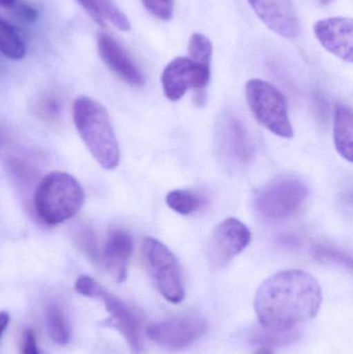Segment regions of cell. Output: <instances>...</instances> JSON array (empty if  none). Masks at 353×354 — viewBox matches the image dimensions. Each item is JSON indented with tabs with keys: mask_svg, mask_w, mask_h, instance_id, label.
Wrapping results in <instances>:
<instances>
[{
	"mask_svg": "<svg viewBox=\"0 0 353 354\" xmlns=\"http://www.w3.org/2000/svg\"><path fill=\"white\" fill-rule=\"evenodd\" d=\"M48 333L53 342L58 345L68 344L70 340V330L64 312L57 305H50L46 313Z\"/></svg>",
	"mask_w": 353,
	"mask_h": 354,
	"instance_id": "20",
	"label": "cell"
},
{
	"mask_svg": "<svg viewBox=\"0 0 353 354\" xmlns=\"http://www.w3.org/2000/svg\"><path fill=\"white\" fill-rule=\"evenodd\" d=\"M75 290L83 297L99 299L105 289L90 277L82 276L77 280Z\"/></svg>",
	"mask_w": 353,
	"mask_h": 354,
	"instance_id": "26",
	"label": "cell"
},
{
	"mask_svg": "<svg viewBox=\"0 0 353 354\" xmlns=\"http://www.w3.org/2000/svg\"><path fill=\"white\" fill-rule=\"evenodd\" d=\"M316 1L318 2L319 6H330V4H331L332 2L335 1V0H316Z\"/></svg>",
	"mask_w": 353,
	"mask_h": 354,
	"instance_id": "33",
	"label": "cell"
},
{
	"mask_svg": "<svg viewBox=\"0 0 353 354\" xmlns=\"http://www.w3.org/2000/svg\"><path fill=\"white\" fill-rule=\"evenodd\" d=\"M246 97L253 115L261 126L282 138L294 137L287 101L275 85L260 79H252L247 83Z\"/></svg>",
	"mask_w": 353,
	"mask_h": 354,
	"instance_id": "5",
	"label": "cell"
},
{
	"mask_svg": "<svg viewBox=\"0 0 353 354\" xmlns=\"http://www.w3.org/2000/svg\"><path fill=\"white\" fill-rule=\"evenodd\" d=\"M308 185L292 176L277 177L255 192L253 208L271 222H280L296 216L308 199Z\"/></svg>",
	"mask_w": 353,
	"mask_h": 354,
	"instance_id": "4",
	"label": "cell"
},
{
	"mask_svg": "<svg viewBox=\"0 0 353 354\" xmlns=\"http://www.w3.org/2000/svg\"><path fill=\"white\" fill-rule=\"evenodd\" d=\"M207 328V320L200 316H180L151 324L147 335L163 348L182 351L204 336Z\"/></svg>",
	"mask_w": 353,
	"mask_h": 354,
	"instance_id": "10",
	"label": "cell"
},
{
	"mask_svg": "<svg viewBox=\"0 0 353 354\" xmlns=\"http://www.w3.org/2000/svg\"><path fill=\"white\" fill-rule=\"evenodd\" d=\"M323 303L318 281L300 270L269 277L257 290L254 307L263 328L289 330L313 319Z\"/></svg>",
	"mask_w": 353,
	"mask_h": 354,
	"instance_id": "1",
	"label": "cell"
},
{
	"mask_svg": "<svg viewBox=\"0 0 353 354\" xmlns=\"http://www.w3.org/2000/svg\"><path fill=\"white\" fill-rule=\"evenodd\" d=\"M35 113L44 122H54L61 113V102L54 95H46L39 97L35 104Z\"/></svg>",
	"mask_w": 353,
	"mask_h": 354,
	"instance_id": "23",
	"label": "cell"
},
{
	"mask_svg": "<svg viewBox=\"0 0 353 354\" xmlns=\"http://www.w3.org/2000/svg\"><path fill=\"white\" fill-rule=\"evenodd\" d=\"M300 334L298 328L289 330H271L261 328L253 330L250 336L251 342L259 346L281 347L287 346L300 339Z\"/></svg>",
	"mask_w": 353,
	"mask_h": 354,
	"instance_id": "18",
	"label": "cell"
},
{
	"mask_svg": "<svg viewBox=\"0 0 353 354\" xmlns=\"http://www.w3.org/2000/svg\"><path fill=\"white\" fill-rule=\"evenodd\" d=\"M22 354H39L35 334L31 330H25L23 333Z\"/></svg>",
	"mask_w": 353,
	"mask_h": 354,
	"instance_id": "28",
	"label": "cell"
},
{
	"mask_svg": "<svg viewBox=\"0 0 353 354\" xmlns=\"http://www.w3.org/2000/svg\"><path fill=\"white\" fill-rule=\"evenodd\" d=\"M0 143H1V137H0Z\"/></svg>",
	"mask_w": 353,
	"mask_h": 354,
	"instance_id": "34",
	"label": "cell"
},
{
	"mask_svg": "<svg viewBox=\"0 0 353 354\" xmlns=\"http://www.w3.org/2000/svg\"><path fill=\"white\" fill-rule=\"evenodd\" d=\"M143 258L155 288L170 303L184 299V280L178 258L158 239L147 237L143 243Z\"/></svg>",
	"mask_w": 353,
	"mask_h": 354,
	"instance_id": "7",
	"label": "cell"
},
{
	"mask_svg": "<svg viewBox=\"0 0 353 354\" xmlns=\"http://www.w3.org/2000/svg\"><path fill=\"white\" fill-rule=\"evenodd\" d=\"M81 6H83L87 14L93 19V21L97 23L99 25L104 26L105 21L102 18L101 14H99V10H97V6H95L93 0H77Z\"/></svg>",
	"mask_w": 353,
	"mask_h": 354,
	"instance_id": "29",
	"label": "cell"
},
{
	"mask_svg": "<svg viewBox=\"0 0 353 354\" xmlns=\"http://www.w3.org/2000/svg\"><path fill=\"white\" fill-rule=\"evenodd\" d=\"M316 257L318 258L319 261L332 262V263L341 264L352 268V259L343 252L331 249H319L316 252Z\"/></svg>",
	"mask_w": 353,
	"mask_h": 354,
	"instance_id": "27",
	"label": "cell"
},
{
	"mask_svg": "<svg viewBox=\"0 0 353 354\" xmlns=\"http://www.w3.org/2000/svg\"><path fill=\"white\" fill-rule=\"evenodd\" d=\"M0 52L10 59H22L26 48L16 29L0 17Z\"/></svg>",
	"mask_w": 353,
	"mask_h": 354,
	"instance_id": "19",
	"label": "cell"
},
{
	"mask_svg": "<svg viewBox=\"0 0 353 354\" xmlns=\"http://www.w3.org/2000/svg\"><path fill=\"white\" fill-rule=\"evenodd\" d=\"M76 241L81 250L84 251L93 262H101V252H99L97 235L93 230H91L89 227L81 228L76 233Z\"/></svg>",
	"mask_w": 353,
	"mask_h": 354,
	"instance_id": "24",
	"label": "cell"
},
{
	"mask_svg": "<svg viewBox=\"0 0 353 354\" xmlns=\"http://www.w3.org/2000/svg\"><path fill=\"white\" fill-rule=\"evenodd\" d=\"M251 231L236 218H227L211 233L207 249V261L213 270L229 264L251 243Z\"/></svg>",
	"mask_w": 353,
	"mask_h": 354,
	"instance_id": "8",
	"label": "cell"
},
{
	"mask_svg": "<svg viewBox=\"0 0 353 354\" xmlns=\"http://www.w3.org/2000/svg\"><path fill=\"white\" fill-rule=\"evenodd\" d=\"M215 145L220 161L231 171L246 169L254 160L255 145L250 132L230 112H224L218 120Z\"/></svg>",
	"mask_w": 353,
	"mask_h": 354,
	"instance_id": "6",
	"label": "cell"
},
{
	"mask_svg": "<svg viewBox=\"0 0 353 354\" xmlns=\"http://www.w3.org/2000/svg\"><path fill=\"white\" fill-rule=\"evenodd\" d=\"M84 199V191L74 176L66 172H51L37 185L35 212L46 224L54 226L76 216Z\"/></svg>",
	"mask_w": 353,
	"mask_h": 354,
	"instance_id": "3",
	"label": "cell"
},
{
	"mask_svg": "<svg viewBox=\"0 0 353 354\" xmlns=\"http://www.w3.org/2000/svg\"><path fill=\"white\" fill-rule=\"evenodd\" d=\"M211 81V66L199 64L190 57H176L164 68L162 87L166 97L176 102L191 89L202 91Z\"/></svg>",
	"mask_w": 353,
	"mask_h": 354,
	"instance_id": "9",
	"label": "cell"
},
{
	"mask_svg": "<svg viewBox=\"0 0 353 354\" xmlns=\"http://www.w3.org/2000/svg\"><path fill=\"white\" fill-rule=\"evenodd\" d=\"M166 203L178 214L190 216L202 210L207 200L201 194L190 189H174L166 196Z\"/></svg>",
	"mask_w": 353,
	"mask_h": 354,
	"instance_id": "17",
	"label": "cell"
},
{
	"mask_svg": "<svg viewBox=\"0 0 353 354\" xmlns=\"http://www.w3.org/2000/svg\"><path fill=\"white\" fill-rule=\"evenodd\" d=\"M258 18L271 30L286 39L300 35L298 15L290 0H247Z\"/></svg>",
	"mask_w": 353,
	"mask_h": 354,
	"instance_id": "12",
	"label": "cell"
},
{
	"mask_svg": "<svg viewBox=\"0 0 353 354\" xmlns=\"http://www.w3.org/2000/svg\"><path fill=\"white\" fill-rule=\"evenodd\" d=\"M333 138L338 153L346 161L353 160V114L346 104L339 103L334 110Z\"/></svg>",
	"mask_w": 353,
	"mask_h": 354,
	"instance_id": "16",
	"label": "cell"
},
{
	"mask_svg": "<svg viewBox=\"0 0 353 354\" xmlns=\"http://www.w3.org/2000/svg\"><path fill=\"white\" fill-rule=\"evenodd\" d=\"M75 126L95 161L106 170L120 164L117 139L107 110L88 97H80L73 105Z\"/></svg>",
	"mask_w": 353,
	"mask_h": 354,
	"instance_id": "2",
	"label": "cell"
},
{
	"mask_svg": "<svg viewBox=\"0 0 353 354\" xmlns=\"http://www.w3.org/2000/svg\"><path fill=\"white\" fill-rule=\"evenodd\" d=\"M16 0H0V6L3 8H12L15 4Z\"/></svg>",
	"mask_w": 353,
	"mask_h": 354,
	"instance_id": "32",
	"label": "cell"
},
{
	"mask_svg": "<svg viewBox=\"0 0 353 354\" xmlns=\"http://www.w3.org/2000/svg\"><path fill=\"white\" fill-rule=\"evenodd\" d=\"M149 14L162 21H169L173 17L174 0H141Z\"/></svg>",
	"mask_w": 353,
	"mask_h": 354,
	"instance_id": "25",
	"label": "cell"
},
{
	"mask_svg": "<svg viewBox=\"0 0 353 354\" xmlns=\"http://www.w3.org/2000/svg\"><path fill=\"white\" fill-rule=\"evenodd\" d=\"M97 43L102 60L114 74L132 86L144 85V75L120 41L108 33L99 32Z\"/></svg>",
	"mask_w": 353,
	"mask_h": 354,
	"instance_id": "13",
	"label": "cell"
},
{
	"mask_svg": "<svg viewBox=\"0 0 353 354\" xmlns=\"http://www.w3.org/2000/svg\"><path fill=\"white\" fill-rule=\"evenodd\" d=\"M254 354H274V351L273 348H269V347L259 346L255 351Z\"/></svg>",
	"mask_w": 353,
	"mask_h": 354,
	"instance_id": "31",
	"label": "cell"
},
{
	"mask_svg": "<svg viewBox=\"0 0 353 354\" xmlns=\"http://www.w3.org/2000/svg\"><path fill=\"white\" fill-rule=\"evenodd\" d=\"M188 51L190 58L199 64L211 66L213 57V45L207 35L195 32L191 35L188 44Z\"/></svg>",
	"mask_w": 353,
	"mask_h": 354,
	"instance_id": "22",
	"label": "cell"
},
{
	"mask_svg": "<svg viewBox=\"0 0 353 354\" xmlns=\"http://www.w3.org/2000/svg\"><path fill=\"white\" fill-rule=\"evenodd\" d=\"M133 250L134 241L130 233L122 229L110 231L101 253V262L116 282L126 280Z\"/></svg>",
	"mask_w": 353,
	"mask_h": 354,
	"instance_id": "15",
	"label": "cell"
},
{
	"mask_svg": "<svg viewBox=\"0 0 353 354\" xmlns=\"http://www.w3.org/2000/svg\"><path fill=\"white\" fill-rule=\"evenodd\" d=\"M319 43L336 57L346 62L353 59V21L346 17L321 19L314 25Z\"/></svg>",
	"mask_w": 353,
	"mask_h": 354,
	"instance_id": "11",
	"label": "cell"
},
{
	"mask_svg": "<svg viewBox=\"0 0 353 354\" xmlns=\"http://www.w3.org/2000/svg\"><path fill=\"white\" fill-rule=\"evenodd\" d=\"M104 21H109L122 31L131 30V22L126 15L118 8L114 0H93Z\"/></svg>",
	"mask_w": 353,
	"mask_h": 354,
	"instance_id": "21",
	"label": "cell"
},
{
	"mask_svg": "<svg viewBox=\"0 0 353 354\" xmlns=\"http://www.w3.org/2000/svg\"><path fill=\"white\" fill-rule=\"evenodd\" d=\"M10 322V315L6 312H0V340Z\"/></svg>",
	"mask_w": 353,
	"mask_h": 354,
	"instance_id": "30",
	"label": "cell"
},
{
	"mask_svg": "<svg viewBox=\"0 0 353 354\" xmlns=\"http://www.w3.org/2000/svg\"><path fill=\"white\" fill-rule=\"evenodd\" d=\"M99 299L105 304L106 311L110 314L106 324L115 328L124 337L133 353L142 351L140 322L132 309L115 295L104 290Z\"/></svg>",
	"mask_w": 353,
	"mask_h": 354,
	"instance_id": "14",
	"label": "cell"
}]
</instances>
